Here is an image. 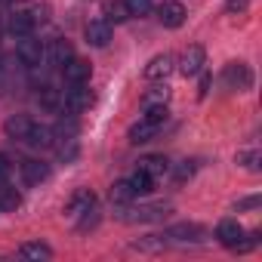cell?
<instances>
[{
	"instance_id": "cell-1",
	"label": "cell",
	"mask_w": 262,
	"mask_h": 262,
	"mask_svg": "<svg viewBox=\"0 0 262 262\" xmlns=\"http://www.w3.org/2000/svg\"><path fill=\"white\" fill-rule=\"evenodd\" d=\"M16 56H19V62H22V65H28V68H40V62H43V56H47V47L28 34V37H19Z\"/></svg>"
},
{
	"instance_id": "cell-8",
	"label": "cell",
	"mask_w": 262,
	"mask_h": 262,
	"mask_svg": "<svg viewBox=\"0 0 262 262\" xmlns=\"http://www.w3.org/2000/svg\"><path fill=\"white\" fill-rule=\"evenodd\" d=\"M34 25H37L34 13H31V10H22V13H13V16H10L7 31H10L13 37H28V34L34 31Z\"/></svg>"
},
{
	"instance_id": "cell-23",
	"label": "cell",
	"mask_w": 262,
	"mask_h": 262,
	"mask_svg": "<svg viewBox=\"0 0 262 262\" xmlns=\"http://www.w3.org/2000/svg\"><path fill=\"white\" fill-rule=\"evenodd\" d=\"M19 256L22 259H53V250L47 247V244H40V241H34V244H22V250H19Z\"/></svg>"
},
{
	"instance_id": "cell-4",
	"label": "cell",
	"mask_w": 262,
	"mask_h": 262,
	"mask_svg": "<svg viewBox=\"0 0 262 262\" xmlns=\"http://www.w3.org/2000/svg\"><path fill=\"white\" fill-rule=\"evenodd\" d=\"M90 105H93V93L86 90V83H83V86H71V90L65 93V102H62V108H65L68 114H83Z\"/></svg>"
},
{
	"instance_id": "cell-24",
	"label": "cell",
	"mask_w": 262,
	"mask_h": 262,
	"mask_svg": "<svg viewBox=\"0 0 262 262\" xmlns=\"http://www.w3.org/2000/svg\"><path fill=\"white\" fill-rule=\"evenodd\" d=\"M167 99H170V90L164 86V83H158V86H151L145 96H142V105L148 108V105H167Z\"/></svg>"
},
{
	"instance_id": "cell-27",
	"label": "cell",
	"mask_w": 262,
	"mask_h": 262,
	"mask_svg": "<svg viewBox=\"0 0 262 262\" xmlns=\"http://www.w3.org/2000/svg\"><path fill=\"white\" fill-rule=\"evenodd\" d=\"M167 114H170V111H167V105H148L142 117H145V120H151V123H158V126H164Z\"/></svg>"
},
{
	"instance_id": "cell-14",
	"label": "cell",
	"mask_w": 262,
	"mask_h": 262,
	"mask_svg": "<svg viewBox=\"0 0 262 262\" xmlns=\"http://www.w3.org/2000/svg\"><path fill=\"white\" fill-rule=\"evenodd\" d=\"M22 142H28L31 148H50V145H53V126H43V123H31L28 136H25Z\"/></svg>"
},
{
	"instance_id": "cell-25",
	"label": "cell",
	"mask_w": 262,
	"mask_h": 262,
	"mask_svg": "<svg viewBox=\"0 0 262 262\" xmlns=\"http://www.w3.org/2000/svg\"><path fill=\"white\" fill-rule=\"evenodd\" d=\"M111 201H114V204H120V207H126L129 201H133V188H129V182H126V179L111 185Z\"/></svg>"
},
{
	"instance_id": "cell-5",
	"label": "cell",
	"mask_w": 262,
	"mask_h": 262,
	"mask_svg": "<svg viewBox=\"0 0 262 262\" xmlns=\"http://www.w3.org/2000/svg\"><path fill=\"white\" fill-rule=\"evenodd\" d=\"M158 19L164 28H182L185 22V7L179 4V0H164V4L158 7Z\"/></svg>"
},
{
	"instance_id": "cell-3",
	"label": "cell",
	"mask_w": 262,
	"mask_h": 262,
	"mask_svg": "<svg viewBox=\"0 0 262 262\" xmlns=\"http://www.w3.org/2000/svg\"><path fill=\"white\" fill-rule=\"evenodd\" d=\"M204 65H207V53H204V47H201V43L185 47V53H182V59H179V71H182L185 77H194V74L204 71Z\"/></svg>"
},
{
	"instance_id": "cell-22",
	"label": "cell",
	"mask_w": 262,
	"mask_h": 262,
	"mask_svg": "<svg viewBox=\"0 0 262 262\" xmlns=\"http://www.w3.org/2000/svg\"><path fill=\"white\" fill-rule=\"evenodd\" d=\"M167 204H155V207H139V210H133V216H126V219H133V222H148V219H161V216H167Z\"/></svg>"
},
{
	"instance_id": "cell-10",
	"label": "cell",
	"mask_w": 262,
	"mask_h": 262,
	"mask_svg": "<svg viewBox=\"0 0 262 262\" xmlns=\"http://www.w3.org/2000/svg\"><path fill=\"white\" fill-rule=\"evenodd\" d=\"M93 207H96V198H93V191H77L74 198H71V204H68V213L71 216H86L80 225L86 228L90 225V213H93Z\"/></svg>"
},
{
	"instance_id": "cell-26",
	"label": "cell",
	"mask_w": 262,
	"mask_h": 262,
	"mask_svg": "<svg viewBox=\"0 0 262 262\" xmlns=\"http://www.w3.org/2000/svg\"><path fill=\"white\" fill-rule=\"evenodd\" d=\"M19 204H22V198L16 194V188H0V213H13V210H19Z\"/></svg>"
},
{
	"instance_id": "cell-12",
	"label": "cell",
	"mask_w": 262,
	"mask_h": 262,
	"mask_svg": "<svg viewBox=\"0 0 262 262\" xmlns=\"http://www.w3.org/2000/svg\"><path fill=\"white\" fill-rule=\"evenodd\" d=\"M158 123H151V120H145V117H139V123H133L129 126V142L133 145H142V142H151L155 136H158Z\"/></svg>"
},
{
	"instance_id": "cell-31",
	"label": "cell",
	"mask_w": 262,
	"mask_h": 262,
	"mask_svg": "<svg viewBox=\"0 0 262 262\" xmlns=\"http://www.w3.org/2000/svg\"><path fill=\"white\" fill-rule=\"evenodd\" d=\"M191 173H194V167H191V161H182V164L176 167V179H179V182H182V179H188Z\"/></svg>"
},
{
	"instance_id": "cell-19",
	"label": "cell",
	"mask_w": 262,
	"mask_h": 262,
	"mask_svg": "<svg viewBox=\"0 0 262 262\" xmlns=\"http://www.w3.org/2000/svg\"><path fill=\"white\" fill-rule=\"evenodd\" d=\"M37 99H40V105H43L47 111H62V102H65V93L47 83V86H40V93H37Z\"/></svg>"
},
{
	"instance_id": "cell-21",
	"label": "cell",
	"mask_w": 262,
	"mask_h": 262,
	"mask_svg": "<svg viewBox=\"0 0 262 262\" xmlns=\"http://www.w3.org/2000/svg\"><path fill=\"white\" fill-rule=\"evenodd\" d=\"M126 182H129V188H133V198H139V194H148V191L155 188V179H151L148 173H142V170H136V173L129 176Z\"/></svg>"
},
{
	"instance_id": "cell-9",
	"label": "cell",
	"mask_w": 262,
	"mask_h": 262,
	"mask_svg": "<svg viewBox=\"0 0 262 262\" xmlns=\"http://www.w3.org/2000/svg\"><path fill=\"white\" fill-rule=\"evenodd\" d=\"M43 59H47L53 68H62L65 62H71V59H74V47H71L68 40H62V37H59V40H53V43L47 47V56H43Z\"/></svg>"
},
{
	"instance_id": "cell-6",
	"label": "cell",
	"mask_w": 262,
	"mask_h": 262,
	"mask_svg": "<svg viewBox=\"0 0 262 262\" xmlns=\"http://www.w3.org/2000/svg\"><path fill=\"white\" fill-rule=\"evenodd\" d=\"M62 71H65V80H68L71 86H83V83H90V77H93V65L83 62V59H71V62H65Z\"/></svg>"
},
{
	"instance_id": "cell-16",
	"label": "cell",
	"mask_w": 262,
	"mask_h": 262,
	"mask_svg": "<svg viewBox=\"0 0 262 262\" xmlns=\"http://www.w3.org/2000/svg\"><path fill=\"white\" fill-rule=\"evenodd\" d=\"M241 234H244V228L234 222V219H222L219 222V228H216V237H219V244H225L228 250L241 241Z\"/></svg>"
},
{
	"instance_id": "cell-20",
	"label": "cell",
	"mask_w": 262,
	"mask_h": 262,
	"mask_svg": "<svg viewBox=\"0 0 262 262\" xmlns=\"http://www.w3.org/2000/svg\"><path fill=\"white\" fill-rule=\"evenodd\" d=\"M167 237H173V241H191V244H198V241H204V228H201V225H173V228L167 231Z\"/></svg>"
},
{
	"instance_id": "cell-17",
	"label": "cell",
	"mask_w": 262,
	"mask_h": 262,
	"mask_svg": "<svg viewBox=\"0 0 262 262\" xmlns=\"http://www.w3.org/2000/svg\"><path fill=\"white\" fill-rule=\"evenodd\" d=\"M31 123H34V120H31L28 114H13V117L4 123V129H7V136H10V139H25V136H28V129H31Z\"/></svg>"
},
{
	"instance_id": "cell-32",
	"label": "cell",
	"mask_w": 262,
	"mask_h": 262,
	"mask_svg": "<svg viewBox=\"0 0 262 262\" xmlns=\"http://www.w3.org/2000/svg\"><path fill=\"white\" fill-rule=\"evenodd\" d=\"M247 4H250V0H228V13H247Z\"/></svg>"
},
{
	"instance_id": "cell-29",
	"label": "cell",
	"mask_w": 262,
	"mask_h": 262,
	"mask_svg": "<svg viewBox=\"0 0 262 262\" xmlns=\"http://www.w3.org/2000/svg\"><path fill=\"white\" fill-rule=\"evenodd\" d=\"M237 164H247L250 170H256V167H259V155H256V151H241V155H237Z\"/></svg>"
},
{
	"instance_id": "cell-33",
	"label": "cell",
	"mask_w": 262,
	"mask_h": 262,
	"mask_svg": "<svg viewBox=\"0 0 262 262\" xmlns=\"http://www.w3.org/2000/svg\"><path fill=\"white\" fill-rule=\"evenodd\" d=\"M207 93H210V74H207V71H201V90H198V96L204 99Z\"/></svg>"
},
{
	"instance_id": "cell-2",
	"label": "cell",
	"mask_w": 262,
	"mask_h": 262,
	"mask_svg": "<svg viewBox=\"0 0 262 262\" xmlns=\"http://www.w3.org/2000/svg\"><path fill=\"white\" fill-rule=\"evenodd\" d=\"M222 83L228 86V90H250L253 86V71L244 65V62H231V65H225V71H222Z\"/></svg>"
},
{
	"instance_id": "cell-34",
	"label": "cell",
	"mask_w": 262,
	"mask_h": 262,
	"mask_svg": "<svg viewBox=\"0 0 262 262\" xmlns=\"http://www.w3.org/2000/svg\"><path fill=\"white\" fill-rule=\"evenodd\" d=\"M253 207H259V198H247V201L237 204V210H253Z\"/></svg>"
},
{
	"instance_id": "cell-13",
	"label": "cell",
	"mask_w": 262,
	"mask_h": 262,
	"mask_svg": "<svg viewBox=\"0 0 262 262\" xmlns=\"http://www.w3.org/2000/svg\"><path fill=\"white\" fill-rule=\"evenodd\" d=\"M170 71H173V56H170V53H161V56H155V59L145 65V77H148V80H164Z\"/></svg>"
},
{
	"instance_id": "cell-28",
	"label": "cell",
	"mask_w": 262,
	"mask_h": 262,
	"mask_svg": "<svg viewBox=\"0 0 262 262\" xmlns=\"http://www.w3.org/2000/svg\"><path fill=\"white\" fill-rule=\"evenodd\" d=\"M126 10L129 16H145L151 13V0H126Z\"/></svg>"
},
{
	"instance_id": "cell-15",
	"label": "cell",
	"mask_w": 262,
	"mask_h": 262,
	"mask_svg": "<svg viewBox=\"0 0 262 262\" xmlns=\"http://www.w3.org/2000/svg\"><path fill=\"white\" fill-rule=\"evenodd\" d=\"M102 19L108 25H120L129 19V10H126V0H105V7H102Z\"/></svg>"
},
{
	"instance_id": "cell-7",
	"label": "cell",
	"mask_w": 262,
	"mask_h": 262,
	"mask_svg": "<svg viewBox=\"0 0 262 262\" xmlns=\"http://www.w3.org/2000/svg\"><path fill=\"white\" fill-rule=\"evenodd\" d=\"M83 37H86V43L90 47H108L111 43V25L105 22V19H93L86 28H83Z\"/></svg>"
},
{
	"instance_id": "cell-30",
	"label": "cell",
	"mask_w": 262,
	"mask_h": 262,
	"mask_svg": "<svg viewBox=\"0 0 262 262\" xmlns=\"http://www.w3.org/2000/svg\"><path fill=\"white\" fill-rule=\"evenodd\" d=\"M10 173H13V164H10V158H7V155H0V185H4V182L10 179Z\"/></svg>"
},
{
	"instance_id": "cell-11",
	"label": "cell",
	"mask_w": 262,
	"mask_h": 262,
	"mask_svg": "<svg viewBox=\"0 0 262 262\" xmlns=\"http://www.w3.org/2000/svg\"><path fill=\"white\" fill-rule=\"evenodd\" d=\"M22 179L25 185H40L50 179V167L43 161H22Z\"/></svg>"
},
{
	"instance_id": "cell-18",
	"label": "cell",
	"mask_w": 262,
	"mask_h": 262,
	"mask_svg": "<svg viewBox=\"0 0 262 262\" xmlns=\"http://www.w3.org/2000/svg\"><path fill=\"white\" fill-rule=\"evenodd\" d=\"M139 170H142V173H148L151 179H158V176H164V173L170 170V161H167L164 155H148V158H142V161H139Z\"/></svg>"
}]
</instances>
